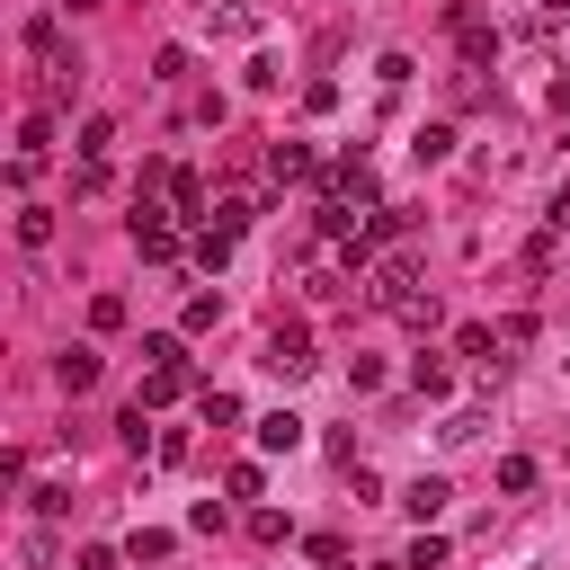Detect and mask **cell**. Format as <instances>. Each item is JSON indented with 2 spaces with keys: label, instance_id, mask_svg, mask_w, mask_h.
<instances>
[{
  "label": "cell",
  "instance_id": "cell-1",
  "mask_svg": "<svg viewBox=\"0 0 570 570\" xmlns=\"http://www.w3.org/2000/svg\"><path fill=\"white\" fill-rule=\"evenodd\" d=\"M134 249H142V258H178V223H169L160 205H142V214H134Z\"/></svg>",
  "mask_w": 570,
  "mask_h": 570
},
{
  "label": "cell",
  "instance_id": "cell-2",
  "mask_svg": "<svg viewBox=\"0 0 570 570\" xmlns=\"http://www.w3.org/2000/svg\"><path fill=\"white\" fill-rule=\"evenodd\" d=\"M267 365H276L285 383H294V374H312V338H303V330H276V338H267Z\"/></svg>",
  "mask_w": 570,
  "mask_h": 570
},
{
  "label": "cell",
  "instance_id": "cell-3",
  "mask_svg": "<svg viewBox=\"0 0 570 570\" xmlns=\"http://www.w3.org/2000/svg\"><path fill=\"white\" fill-rule=\"evenodd\" d=\"M53 383H62V392H89V383H98V347H62V356H53Z\"/></svg>",
  "mask_w": 570,
  "mask_h": 570
},
{
  "label": "cell",
  "instance_id": "cell-4",
  "mask_svg": "<svg viewBox=\"0 0 570 570\" xmlns=\"http://www.w3.org/2000/svg\"><path fill=\"white\" fill-rule=\"evenodd\" d=\"M258 445H267V454H294V445H303V419H294V410H267V419H258Z\"/></svg>",
  "mask_w": 570,
  "mask_h": 570
},
{
  "label": "cell",
  "instance_id": "cell-5",
  "mask_svg": "<svg viewBox=\"0 0 570 570\" xmlns=\"http://www.w3.org/2000/svg\"><path fill=\"white\" fill-rule=\"evenodd\" d=\"M445 499H454V490H445L436 472H419V481L401 490V508H410V517H445Z\"/></svg>",
  "mask_w": 570,
  "mask_h": 570
},
{
  "label": "cell",
  "instance_id": "cell-6",
  "mask_svg": "<svg viewBox=\"0 0 570 570\" xmlns=\"http://www.w3.org/2000/svg\"><path fill=\"white\" fill-rule=\"evenodd\" d=\"M187 392V365H151V383H142V410H160V401H178Z\"/></svg>",
  "mask_w": 570,
  "mask_h": 570
},
{
  "label": "cell",
  "instance_id": "cell-7",
  "mask_svg": "<svg viewBox=\"0 0 570 570\" xmlns=\"http://www.w3.org/2000/svg\"><path fill=\"white\" fill-rule=\"evenodd\" d=\"M53 240V214L45 205H18V249H45Z\"/></svg>",
  "mask_w": 570,
  "mask_h": 570
},
{
  "label": "cell",
  "instance_id": "cell-8",
  "mask_svg": "<svg viewBox=\"0 0 570 570\" xmlns=\"http://www.w3.org/2000/svg\"><path fill=\"white\" fill-rule=\"evenodd\" d=\"M45 142H53V116H27L18 125V160H45Z\"/></svg>",
  "mask_w": 570,
  "mask_h": 570
},
{
  "label": "cell",
  "instance_id": "cell-9",
  "mask_svg": "<svg viewBox=\"0 0 570 570\" xmlns=\"http://www.w3.org/2000/svg\"><path fill=\"white\" fill-rule=\"evenodd\" d=\"M107 142H116V125H107V116H89V125H80V160H107Z\"/></svg>",
  "mask_w": 570,
  "mask_h": 570
},
{
  "label": "cell",
  "instance_id": "cell-10",
  "mask_svg": "<svg viewBox=\"0 0 570 570\" xmlns=\"http://www.w3.org/2000/svg\"><path fill=\"white\" fill-rule=\"evenodd\" d=\"M410 383H419V392H428V401H436V392H445V383H454V374H445V356H419V365H410Z\"/></svg>",
  "mask_w": 570,
  "mask_h": 570
},
{
  "label": "cell",
  "instance_id": "cell-11",
  "mask_svg": "<svg viewBox=\"0 0 570 570\" xmlns=\"http://www.w3.org/2000/svg\"><path fill=\"white\" fill-rule=\"evenodd\" d=\"M445 142H454L445 125H419V134H410V151H419V160H445Z\"/></svg>",
  "mask_w": 570,
  "mask_h": 570
},
{
  "label": "cell",
  "instance_id": "cell-12",
  "mask_svg": "<svg viewBox=\"0 0 570 570\" xmlns=\"http://www.w3.org/2000/svg\"><path fill=\"white\" fill-rule=\"evenodd\" d=\"M267 169H276V178H303V169H312V151H303V142H276V160H267Z\"/></svg>",
  "mask_w": 570,
  "mask_h": 570
},
{
  "label": "cell",
  "instance_id": "cell-13",
  "mask_svg": "<svg viewBox=\"0 0 570 570\" xmlns=\"http://www.w3.org/2000/svg\"><path fill=\"white\" fill-rule=\"evenodd\" d=\"M169 205H178V214H196V205H205V187H196L187 169H169Z\"/></svg>",
  "mask_w": 570,
  "mask_h": 570
},
{
  "label": "cell",
  "instance_id": "cell-14",
  "mask_svg": "<svg viewBox=\"0 0 570 570\" xmlns=\"http://www.w3.org/2000/svg\"><path fill=\"white\" fill-rule=\"evenodd\" d=\"M142 356H151V365H187V347H178L169 330H151V338H142Z\"/></svg>",
  "mask_w": 570,
  "mask_h": 570
},
{
  "label": "cell",
  "instance_id": "cell-15",
  "mask_svg": "<svg viewBox=\"0 0 570 570\" xmlns=\"http://www.w3.org/2000/svg\"><path fill=\"white\" fill-rule=\"evenodd\" d=\"M499 490H534V454H508L499 463Z\"/></svg>",
  "mask_w": 570,
  "mask_h": 570
},
{
  "label": "cell",
  "instance_id": "cell-16",
  "mask_svg": "<svg viewBox=\"0 0 570 570\" xmlns=\"http://www.w3.org/2000/svg\"><path fill=\"white\" fill-rule=\"evenodd\" d=\"M125 552H134V561H169V534H160V525H142V534H134Z\"/></svg>",
  "mask_w": 570,
  "mask_h": 570
},
{
  "label": "cell",
  "instance_id": "cell-17",
  "mask_svg": "<svg viewBox=\"0 0 570 570\" xmlns=\"http://www.w3.org/2000/svg\"><path fill=\"white\" fill-rule=\"evenodd\" d=\"M410 570H445V534H419L410 543Z\"/></svg>",
  "mask_w": 570,
  "mask_h": 570
},
{
  "label": "cell",
  "instance_id": "cell-18",
  "mask_svg": "<svg viewBox=\"0 0 570 570\" xmlns=\"http://www.w3.org/2000/svg\"><path fill=\"white\" fill-rule=\"evenodd\" d=\"M552 232H570V187H561V196H552Z\"/></svg>",
  "mask_w": 570,
  "mask_h": 570
}]
</instances>
